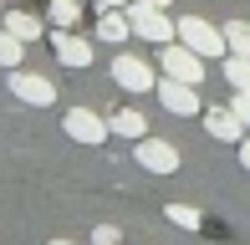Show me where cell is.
I'll return each mask as SVG.
<instances>
[{
	"mask_svg": "<svg viewBox=\"0 0 250 245\" xmlns=\"http://www.w3.org/2000/svg\"><path fill=\"white\" fill-rule=\"evenodd\" d=\"M128 26H133V36L138 41H179V20H168L164 16V5H148V0H128Z\"/></svg>",
	"mask_w": 250,
	"mask_h": 245,
	"instance_id": "6da1fadb",
	"label": "cell"
},
{
	"mask_svg": "<svg viewBox=\"0 0 250 245\" xmlns=\"http://www.w3.org/2000/svg\"><path fill=\"white\" fill-rule=\"evenodd\" d=\"M179 41H184L189 51H199L204 61L230 51V46H225V31H220V26H209L204 16H184V20H179Z\"/></svg>",
	"mask_w": 250,
	"mask_h": 245,
	"instance_id": "7a4b0ae2",
	"label": "cell"
},
{
	"mask_svg": "<svg viewBox=\"0 0 250 245\" xmlns=\"http://www.w3.org/2000/svg\"><path fill=\"white\" fill-rule=\"evenodd\" d=\"M158 66H164V77H179V82H204V57L199 51H189L184 41H164L158 46Z\"/></svg>",
	"mask_w": 250,
	"mask_h": 245,
	"instance_id": "3957f363",
	"label": "cell"
},
{
	"mask_svg": "<svg viewBox=\"0 0 250 245\" xmlns=\"http://www.w3.org/2000/svg\"><path fill=\"white\" fill-rule=\"evenodd\" d=\"M112 82H118L123 92H153L158 77H153V66L143 61V57H133V51H118V57H112Z\"/></svg>",
	"mask_w": 250,
	"mask_h": 245,
	"instance_id": "277c9868",
	"label": "cell"
},
{
	"mask_svg": "<svg viewBox=\"0 0 250 245\" xmlns=\"http://www.w3.org/2000/svg\"><path fill=\"white\" fill-rule=\"evenodd\" d=\"M62 128H66V138H72V143H107V138H112L107 118L92 113V107H72V113L62 118Z\"/></svg>",
	"mask_w": 250,
	"mask_h": 245,
	"instance_id": "5b68a950",
	"label": "cell"
},
{
	"mask_svg": "<svg viewBox=\"0 0 250 245\" xmlns=\"http://www.w3.org/2000/svg\"><path fill=\"white\" fill-rule=\"evenodd\" d=\"M158 102L168 107V113H179V118H194L199 113V87L194 82H179V77H158Z\"/></svg>",
	"mask_w": 250,
	"mask_h": 245,
	"instance_id": "8992f818",
	"label": "cell"
},
{
	"mask_svg": "<svg viewBox=\"0 0 250 245\" xmlns=\"http://www.w3.org/2000/svg\"><path fill=\"white\" fill-rule=\"evenodd\" d=\"M10 92L21 97V102H36V107H51L56 102V82L41 72H26V66H16L10 72Z\"/></svg>",
	"mask_w": 250,
	"mask_h": 245,
	"instance_id": "52a82bcc",
	"label": "cell"
},
{
	"mask_svg": "<svg viewBox=\"0 0 250 245\" xmlns=\"http://www.w3.org/2000/svg\"><path fill=\"white\" fill-rule=\"evenodd\" d=\"M138 163L148 174H179V148L174 143H164V138H138Z\"/></svg>",
	"mask_w": 250,
	"mask_h": 245,
	"instance_id": "ba28073f",
	"label": "cell"
},
{
	"mask_svg": "<svg viewBox=\"0 0 250 245\" xmlns=\"http://www.w3.org/2000/svg\"><path fill=\"white\" fill-rule=\"evenodd\" d=\"M51 51H56L62 66H77V72L92 66V41H82L77 31H56V36H51Z\"/></svg>",
	"mask_w": 250,
	"mask_h": 245,
	"instance_id": "9c48e42d",
	"label": "cell"
},
{
	"mask_svg": "<svg viewBox=\"0 0 250 245\" xmlns=\"http://www.w3.org/2000/svg\"><path fill=\"white\" fill-rule=\"evenodd\" d=\"M204 128H209V138H220V143H240L245 122L235 118V107H209V113H204Z\"/></svg>",
	"mask_w": 250,
	"mask_h": 245,
	"instance_id": "30bf717a",
	"label": "cell"
},
{
	"mask_svg": "<svg viewBox=\"0 0 250 245\" xmlns=\"http://www.w3.org/2000/svg\"><path fill=\"white\" fill-rule=\"evenodd\" d=\"M107 128L118 133V138H133V143H138V138H148V118H143L138 107H118V113L107 118Z\"/></svg>",
	"mask_w": 250,
	"mask_h": 245,
	"instance_id": "8fae6325",
	"label": "cell"
},
{
	"mask_svg": "<svg viewBox=\"0 0 250 245\" xmlns=\"http://www.w3.org/2000/svg\"><path fill=\"white\" fill-rule=\"evenodd\" d=\"M133 36V26H128V10H102V20H97V41H128Z\"/></svg>",
	"mask_w": 250,
	"mask_h": 245,
	"instance_id": "7c38bea8",
	"label": "cell"
},
{
	"mask_svg": "<svg viewBox=\"0 0 250 245\" xmlns=\"http://www.w3.org/2000/svg\"><path fill=\"white\" fill-rule=\"evenodd\" d=\"M5 31H16L21 41H41V36H46V26H41L31 10H5Z\"/></svg>",
	"mask_w": 250,
	"mask_h": 245,
	"instance_id": "4fadbf2b",
	"label": "cell"
},
{
	"mask_svg": "<svg viewBox=\"0 0 250 245\" xmlns=\"http://www.w3.org/2000/svg\"><path fill=\"white\" fill-rule=\"evenodd\" d=\"M51 26L56 31H77L82 26V0H51Z\"/></svg>",
	"mask_w": 250,
	"mask_h": 245,
	"instance_id": "5bb4252c",
	"label": "cell"
},
{
	"mask_svg": "<svg viewBox=\"0 0 250 245\" xmlns=\"http://www.w3.org/2000/svg\"><path fill=\"white\" fill-rule=\"evenodd\" d=\"M21 61H26V41H21L16 31H5V26H0V66H5V72H16Z\"/></svg>",
	"mask_w": 250,
	"mask_h": 245,
	"instance_id": "9a60e30c",
	"label": "cell"
},
{
	"mask_svg": "<svg viewBox=\"0 0 250 245\" xmlns=\"http://www.w3.org/2000/svg\"><path fill=\"white\" fill-rule=\"evenodd\" d=\"M164 220L179 225V230H199L204 225V209L199 204H164Z\"/></svg>",
	"mask_w": 250,
	"mask_h": 245,
	"instance_id": "2e32d148",
	"label": "cell"
},
{
	"mask_svg": "<svg viewBox=\"0 0 250 245\" xmlns=\"http://www.w3.org/2000/svg\"><path fill=\"white\" fill-rule=\"evenodd\" d=\"M225 82H230L235 92H250V57H235V51H225Z\"/></svg>",
	"mask_w": 250,
	"mask_h": 245,
	"instance_id": "e0dca14e",
	"label": "cell"
},
{
	"mask_svg": "<svg viewBox=\"0 0 250 245\" xmlns=\"http://www.w3.org/2000/svg\"><path fill=\"white\" fill-rule=\"evenodd\" d=\"M225 31V46L235 51V57H250V20H230V26H220Z\"/></svg>",
	"mask_w": 250,
	"mask_h": 245,
	"instance_id": "ac0fdd59",
	"label": "cell"
},
{
	"mask_svg": "<svg viewBox=\"0 0 250 245\" xmlns=\"http://www.w3.org/2000/svg\"><path fill=\"white\" fill-rule=\"evenodd\" d=\"M123 235H118V225H97L92 230V245H118Z\"/></svg>",
	"mask_w": 250,
	"mask_h": 245,
	"instance_id": "d6986e66",
	"label": "cell"
},
{
	"mask_svg": "<svg viewBox=\"0 0 250 245\" xmlns=\"http://www.w3.org/2000/svg\"><path fill=\"white\" fill-rule=\"evenodd\" d=\"M230 107H235V118L250 128V92H235V97H230Z\"/></svg>",
	"mask_w": 250,
	"mask_h": 245,
	"instance_id": "ffe728a7",
	"label": "cell"
},
{
	"mask_svg": "<svg viewBox=\"0 0 250 245\" xmlns=\"http://www.w3.org/2000/svg\"><path fill=\"white\" fill-rule=\"evenodd\" d=\"M92 5H102V10H123L128 0H92Z\"/></svg>",
	"mask_w": 250,
	"mask_h": 245,
	"instance_id": "44dd1931",
	"label": "cell"
},
{
	"mask_svg": "<svg viewBox=\"0 0 250 245\" xmlns=\"http://www.w3.org/2000/svg\"><path fill=\"white\" fill-rule=\"evenodd\" d=\"M240 163L250 169V138H240Z\"/></svg>",
	"mask_w": 250,
	"mask_h": 245,
	"instance_id": "7402d4cb",
	"label": "cell"
},
{
	"mask_svg": "<svg viewBox=\"0 0 250 245\" xmlns=\"http://www.w3.org/2000/svg\"><path fill=\"white\" fill-rule=\"evenodd\" d=\"M148 5H168V0H148Z\"/></svg>",
	"mask_w": 250,
	"mask_h": 245,
	"instance_id": "603a6c76",
	"label": "cell"
},
{
	"mask_svg": "<svg viewBox=\"0 0 250 245\" xmlns=\"http://www.w3.org/2000/svg\"><path fill=\"white\" fill-rule=\"evenodd\" d=\"M51 245H72V240H51Z\"/></svg>",
	"mask_w": 250,
	"mask_h": 245,
	"instance_id": "cb8c5ba5",
	"label": "cell"
}]
</instances>
